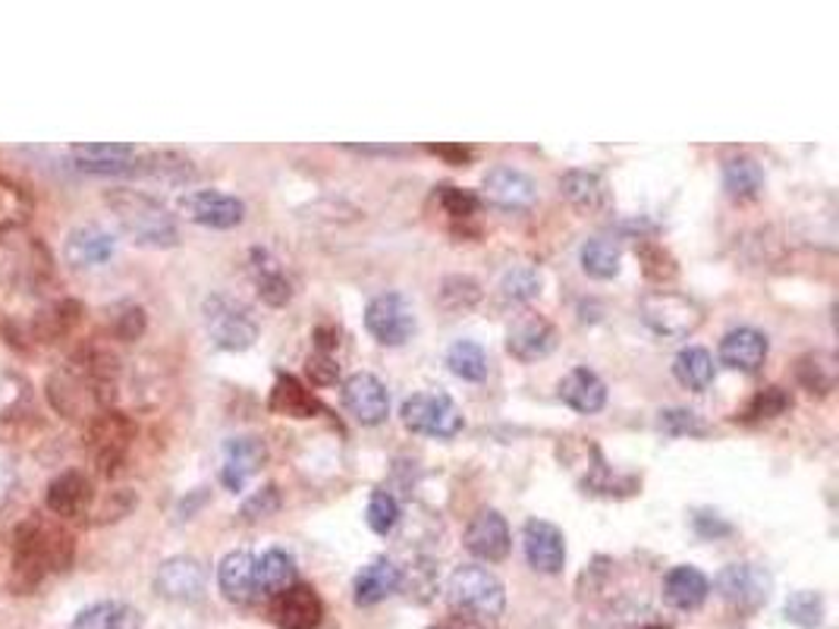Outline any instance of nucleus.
Here are the masks:
<instances>
[{
	"instance_id": "nucleus-1",
	"label": "nucleus",
	"mask_w": 839,
	"mask_h": 629,
	"mask_svg": "<svg viewBox=\"0 0 839 629\" xmlns=\"http://www.w3.org/2000/svg\"><path fill=\"white\" fill-rule=\"evenodd\" d=\"M76 560V538L60 523L44 516H29L13 532V567H10V589L29 595L39 589L51 573L70 570Z\"/></svg>"
},
{
	"instance_id": "nucleus-2",
	"label": "nucleus",
	"mask_w": 839,
	"mask_h": 629,
	"mask_svg": "<svg viewBox=\"0 0 839 629\" xmlns=\"http://www.w3.org/2000/svg\"><path fill=\"white\" fill-rule=\"evenodd\" d=\"M104 202L111 215L117 217L123 234L130 236L136 246L145 249H174L179 243V227L176 217L157 202L138 189H107Z\"/></svg>"
},
{
	"instance_id": "nucleus-3",
	"label": "nucleus",
	"mask_w": 839,
	"mask_h": 629,
	"mask_svg": "<svg viewBox=\"0 0 839 629\" xmlns=\"http://www.w3.org/2000/svg\"><path fill=\"white\" fill-rule=\"evenodd\" d=\"M133 441H136V422L120 410H101L85 425V451L101 478H114L126 470Z\"/></svg>"
},
{
	"instance_id": "nucleus-4",
	"label": "nucleus",
	"mask_w": 839,
	"mask_h": 629,
	"mask_svg": "<svg viewBox=\"0 0 839 629\" xmlns=\"http://www.w3.org/2000/svg\"><path fill=\"white\" fill-rule=\"evenodd\" d=\"M447 598L453 610L466 613L472 620H497L507 608L504 582L478 564H463L449 573Z\"/></svg>"
},
{
	"instance_id": "nucleus-5",
	"label": "nucleus",
	"mask_w": 839,
	"mask_h": 629,
	"mask_svg": "<svg viewBox=\"0 0 839 629\" xmlns=\"http://www.w3.org/2000/svg\"><path fill=\"white\" fill-rule=\"evenodd\" d=\"M639 314H642L644 328H651L657 337L666 340H685L692 337L704 321V309L685 293H673V290H654L639 302Z\"/></svg>"
},
{
	"instance_id": "nucleus-6",
	"label": "nucleus",
	"mask_w": 839,
	"mask_h": 629,
	"mask_svg": "<svg viewBox=\"0 0 839 629\" xmlns=\"http://www.w3.org/2000/svg\"><path fill=\"white\" fill-rule=\"evenodd\" d=\"M403 425L412 434H425V437H437V441H453L456 434L463 432V413L453 403V396L441 391L412 393L403 400Z\"/></svg>"
},
{
	"instance_id": "nucleus-7",
	"label": "nucleus",
	"mask_w": 839,
	"mask_h": 629,
	"mask_svg": "<svg viewBox=\"0 0 839 629\" xmlns=\"http://www.w3.org/2000/svg\"><path fill=\"white\" fill-rule=\"evenodd\" d=\"M205 324L217 350H227V353L249 350L258 340V321L252 312L227 296H211L205 302Z\"/></svg>"
},
{
	"instance_id": "nucleus-8",
	"label": "nucleus",
	"mask_w": 839,
	"mask_h": 629,
	"mask_svg": "<svg viewBox=\"0 0 839 629\" xmlns=\"http://www.w3.org/2000/svg\"><path fill=\"white\" fill-rule=\"evenodd\" d=\"M714 589L723 601L739 613H755L758 608L767 605L774 579L770 573L758 567V564H729L717 573Z\"/></svg>"
},
{
	"instance_id": "nucleus-9",
	"label": "nucleus",
	"mask_w": 839,
	"mask_h": 629,
	"mask_svg": "<svg viewBox=\"0 0 839 629\" xmlns=\"http://www.w3.org/2000/svg\"><path fill=\"white\" fill-rule=\"evenodd\" d=\"M365 328L381 347H403L406 340H412L418 321H415V309L406 296L381 293L374 296L365 309Z\"/></svg>"
},
{
	"instance_id": "nucleus-10",
	"label": "nucleus",
	"mask_w": 839,
	"mask_h": 629,
	"mask_svg": "<svg viewBox=\"0 0 839 629\" xmlns=\"http://www.w3.org/2000/svg\"><path fill=\"white\" fill-rule=\"evenodd\" d=\"M179 212L189 217L198 227L211 230H234L246 220V202L217 189H196L179 198Z\"/></svg>"
},
{
	"instance_id": "nucleus-11",
	"label": "nucleus",
	"mask_w": 839,
	"mask_h": 629,
	"mask_svg": "<svg viewBox=\"0 0 839 629\" xmlns=\"http://www.w3.org/2000/svg\"><path fill=\"white\" fill-rule=\"evenodd\" d=\"M481 198L490 208H500V212H528L538 202V183L522 171L500 164L485 174Z\"/></svg>"
},
{
	"instance_id": "nucleus-12",
	"label": "nucleus",
	"mask_w": 839,
	"mask_h": 629,
	"mask_svg": "<svg viewBox=\"0 0 839 629\" xmlns=\"http://www.w3.org/2000/svg\"><path fill=\"white\" fill-rule=\"evenodd\" d=\"M343 406L359 425H381L391 415V393L381 378L355 372L343 381Z\"/></svg>"
},
{
	"instance_id": "nucleus-13",
	"label": "nucleus",
	"mask_w": 839,
	"mask_h": 629,
	"mask_svg": "<svg viewBox=\"0 0 839 629\" xmlns=\"http://www.w3.org/2000/svg\"><path fill=\"white\" fill-rule=\"evenodd\" d=\"M70 155L79 171L95 177H133L136 174V148L126 142H82Z\"/></svg>"
},
{
	"instance_id": "nucleus-14",
	"label": "nucleus",
	"mask_w": 839,
	"mask_h": 629,
	"mask_svg": "<svg viewBox=\"0 0 839 629\" xmlns=\"http://www.w3.org/2000/svg\"><path fill=\"white\" fill-rule=\"evenodd\" d=\"M522 548H526L528 567L547 576L560 573L567 564V538L547 519H528L522 529Z\"/></svg>"
},
{
	"instance_id": "nucleus-15",
	"label": "nucleus",
	"mask_w": 839,
	"mask_h": 629,
	"mask_svg": "<svg viewBox=\"0 0 839 629\" xmlns=\"http://www.w3.org/2000/svg\"><path fill=\"white\" fill-rule=\"evenodd\" d=\"M205 567L198 564L196 557H170L160 564V570L155 576L157 595H164L167 601H183L193 605L205 598Z\"/></svg>"
},
{
	"instance_id": "nucleus-16",
	"label": "nucleus",
	"mask_w": 839,
	"mask_h": 629,
	"mask_svg": "<svg viewBox=\"0 0 839 629\" xmlns=\"http://www.w3.org/2000/svg\"><path fill=\"white\" fill-rule=\"evenodd\" d=\"M557 350V328L541 314H522L507 331V353L519 362H538Z\"/></svg>"
},
{
	"instance_id": "nucleus-17",
	"label": "nucleus",
	"mask_w": 839,
	"mask_h": 629,
	"mask_svg": "<svg viewBox=\"0 0 839 629\" xmlns=\"http://www.w3.org/2000/svg\"><path fill=\"white\" fill-rule=\"evenodd\" d=\"M92 504H95V488H92V482L76 470L60 472L58 478L48 485V492H44V507L51 511V516H58V519L89 516Z\"/></svg>"
},
{
	"instance_id": "nucleus-18",
	"label": "nucleus",
	"mask_w": 839,
	"mask_h": 629,
	"mask_svg": "<svg viewBox=\"0 0 839 629\" xmlns=\"http://www.w3.org/2000/svg\"><path fill=\"white\" fill-rule=\"evenodd\" d=\"M268 460V447L258 437H230L224 444V466H220V482L227 492H242L246 482L252 478L255 472L265 466Z\"/></svg>"
},
{
	"instance_id": "nucleus-19",
	"label": "nucleus",
	"mask_w": 839,
	"mask_h": 629,
	"mask_svg": "<svg viewBox=\"0 0 839 629\" xmlns=\"http://www.w3.org/2000/svg\"><path fill=\"white\" fill-rule=\"evenodd\" d=\"M271 617L277 629H318L324 617V605L312 586H290L283 595H277L271 605Z\"/></svg>"
},
{
	"instance_id": "nucleus-20",
	"label": "nucleus",
	"mask_w": 839,
	"mask_h": 629,
	"mask_svg": "<svg viewBox=\"0 0 839 629\" xmlns=\"http://www.w3.org/2000/svg\"><path fill=\"white\" fill-rule=\"evenodd\" d=\"M466 548L472 557L500 564L509 554V526L497 511H478L466 529Z\"/></svg>"
},
{
	"instance_id": "nucleus-21",
	"label": "nucleus",
	"mask_w": 839,
	"mask_h": 629,
	"mask_svg": "<svg viewBox=\"0 0 839 629\" xmlns=\"http://www.w3.org/2000/svg\"><path fill=\"white\" fill-rule=\"evenodd\" d=\"M770 343L762 331L755 328H736L721 340V362L733 372L755 374L762 372V365L767 362Z\"/></svg>"
},
{
	"instance_id": "nucleus-22",
	"label": "nucleus",
	"mask_w": 839,
	"mask_h": 629,
	"mask_svg": "<svg viewBox=\"0 0 839 629\" xmlns=\"http://www.w3.org/2000/svg\"><path fill=\"white\" fill-rule=\"evenodd\" d=\"M400 586H403V570L391 557H374L369 567H362V573L355 576L352 598L359 608H371V605H381L384 598H391Z\"/></svg>"
},
{
	"instance_id": "nucleus-23",
	"label": "nucleus",
	"mask_w": 839,
	"mask_h": 629,
	"mask_svg": "<svg viewBox=\"0 0 839 629\" xmlns=\"http://www.w3.org/2000/svg\"><path fill=\"white\" fill-rule=\"evenodd\" d=\"M557 396L567 403L569 410H576V413L582 415H594L607 406V384L598 374L591 372V369L582 365V369H572V372L560 381Z\"/></svg>"
},
{
	"instance_id": "nucleus-24",
	"label": "nucleus",
	"mask_w": 839,
	"mask_h": 629,
	"mask_svg": "<svg viewBox=\"0 0 839 629\" xmlns=\"http://www.w3.org/2000/svg\"><path fill=\"white\" fill-rule=\"evenodd\" d=\"M217 586L227 601L234 605H252L255 595V557L249 550H230L217 567Z\"/></svg>"
},
{
	"instance_id": "nucleus-25",
	"label": "nucleus",
	"mask_w": 839,
	"mask_h": 629,
	"mask_svg": "<svg viewBox=\"0 0 839 629\" xmlns=\"http://www.w3.org/2000/svg\"><path fill=\"white\" fill-rule=\"evenodd\" d=\"M82 318H85V306L79 299H70V296L58 299L32 318V337L39 343H60L63 337L76 331Z\"/></svg>"
},
{
	"instance_id": "nucleus-26",
	"label": "nucleus",
	"mask_w": 839,
	"mask_h": 629,
	"mask_svg": "<svg viewBox=\"0 0 839 629\" xmlns=\"http://www.w3.org/2000/svg\"><path fill=\"white\" fill-rule=\"evenodd\" d=\"M133 177H148L164 183V186H189L198 179L196 161H189L179 152H152V155L136 157V174Z\"/></svg>"
},
{
	"instance_id": "nucleus-27",
	"label": "nucleus",
	"mask_w": 839,
	"mask_h": 629,
	"mask_svg": "<svg viewBox=\"0 0 839 629\" xmlns=\"http://www.w3.org/2000/svg\"><path fill=\"white\" fill-rule=\"evenodd\" d=\"M252 280L258 296L273 309H280L293 299V280L287 277L280 261L268 249H252Z\"/></svg>"
},
{
	"instance_id": "nucleus-28",
	"label": "nucleus",
	"mask_w": 839,
	"mask_h": 629,
	"mask_svg": "<svg viewBox=\"0 0 839 629\" xmlns=\"http://www.w3.org/2000/svg\"><path fill=\"white\" fill-rule=\"evenodd\" d=\"M711 595V579L698 567H673L664 579V598L670 608L698 610Z\"/></svg>"
},
{
	"instance_id": "nucleus-29",
	"label": "nucleus",
	"mask_w": 839,
	"mask_h": 629,
	"mask_svg": "<svg viewBox=\"0 0 839 629\" xmlns=\"http://www.w3.org/2000/svg\"><path fill=\"white\" fill-rule=\"evenodd\" d=\"M114 236L101 227H76L66 236V261L73 268H99L114 256Z\"/></svg>"
},
{
	"instance_id": "nucleus-30",
	"label": "nucleus",
	"mask_w": 839,
	"mask_h": 629,
	"mask_svg": "<svg viewBox=\"0 0 839 629\" xmlns=\"http://www.w3.org/2000/svg\"><path fill=\"white\" fill-rule=\"evenodd\" d=\"M296 576L299 570H296L293 554H287V550L271 548L261 554V560H255V589L268 598H277L290 586H296Z\"/></svg>"
},
{
	"instance_id": "nucleus-31",
	"label": "nucleus",
	"mask_w": 839,
	"mask_h": 629,
	"mask_svg": "<svg viewBox=\"0 0 839 629\" xmlns=\"http://www.w3.org/2000/svg\"><path fill=\"white\" fill-rule=\"evenodd\" d=\"M560 193L569 198L572 208H579L586 215L601 212V208H607V202H610L604 177L594 174V171H567L560 177Z\"/></svg>"
},
{
	"instance_id": "nucleus-32",
	"label": "nucleus",
	"mask_w": 839,
	"mask_h": 629,
	"mask_svg": "<svg viewBox=\"0 0 839 629\" xmlns=\"http://www.w3.org/2000/svg\"><path fill=\"white\" fill-rule=\"evenodd\" d=\"M723 189L726 196L736 202H752L762 196L764 189V171L755 157L736 155L723 164Z\"/></svg>"
},
{
	"instance_id": "nucleus-33",
	"label": "nucleus",
	"mask_w": 839,
	"mask_h": 629,
	"mask_svg": "<svg viewBox=\"0 0 839 629\" xmlns=\"http://www.w3.org/2000/svg\"><path fill=\"white\" fill-rule=\"evenodd\" d=\"M268 406H271V413L290 415V419H312L321 410L312 391H305V384L299 378H293V374H280L277 378Z\"/></svg>"
},
{
	"instance_id": "nucleus-34",
	"label": "nucleus",
	"mask_w": 839,
	"mask_h": 629,
	"mask_svg": "<svg viewBox=\"0 0 839 629\" xmlns=\"http://www.w3.org/2000/svg\"><path fill=\"white\" fill-rule=\"evenodd\" d=\"M70 629H142V613L123 601H99L92 608L79 610Z\"/></svg>"
},
{
	"instance_id": "nucleus-35",
	"label": "nucleus",
	"mask_w": 839,
	"mask_h": 629,
	"mask_svg": "<svg viewBox=\"0 0 839 629\" xmlns=\"http://www.w3.org/2000/svg\"><path fill=\"white\" fill-rule=\"evenodd\" d=\"M32 212H35L32 193L22 186L20 179L0 174V234H10V230L25 227Z\"/></svg>"
},
{
	"instance_id": "nucleus-36",
	"label": "nucleus",
	"mask_w": 839,
	"mask_h": 629,
	"mask_svg": "<svg viewBox=\"0 0 839 629\" xmlns=\"http://www.w3.org/2000/svg\"><path fill=\"white\" fill-rule=\"evenodd\" d=\"M673 374H676V381L683 384L685 391L704 393L714 384L717 365H714V355L702 350V347H685L683 353L673 359Z\"/></svg>"
},
{
	"instance_id": "nucleus-37",
	"label": "nucleus",
	"mask_w": 839,
	"mask_h": 629,
	"mask_svg": "<svg viewBox=\"0 0 839 629\" xmlns=\"http://www.w3.org/2000/svg\"><path fill=\"white\" fill-rule=\"evenodd\" d=\"M447 369L463 381H485L488 378V353L478 340H456L447 350Z\"/></svg>"
},
{
	"instance_id": "nucleus-38",
	"label": "nucleus",
	"mask_w": 839,
	"mask_h": 629,
	"mask_svg": "<svg viewBox=\"0 0 839 629\" xmlns=\"http://www.w3.org/2000/svg\"><path fill=\"white\" fill-rule=\"evenodd\" d=\"M582 271L594 280H610V277L620 275V246L613 239H604V236H594L582 246Z\"/></svg>"
},
{
	"instance_id": "nucleus-39",
	"label": "nucleus",
	"mask_w": 839,
	"mask_h": 629,
	"mask_svg": "<svg viewBox=\"0 0 839 629\" xmlns=\"http://www.w3.org/2000/svg\"><path fill=\"white\" fill-rule=\"evenodd\" d=\"M107 328H111V334L117 337L120 343H136L138 337L145 334V328H148V314L136 302H120L107 314Z\"/></svg>"
},
{
	"instance_id": "nucleus-40",
	"label": "nucleus",
	"mask_w": 839,
	"mask_h": 629,
	"mask_svg": "<svg viewBox=\"0 0 839 629\" xmlns=\"http://www.w3.org/2000/svg\"><path fill=\"white\" fill-rule=\"evenodd\" d=\"M635 252H639V261H642V271L648 280H654V283H666V280H673V277L680 275L676 258L670 256L661 243L642 239V243L635 246Z\"/></svg>"
},
{
	"instance_id": "nucleus-41",
	"label": "nucleus",
	"mask_w": 839,
	"mask_h": 629,
	"mask_svg": "<svg viewBox=\"0 0 839 629\" xmlns=\"http://www.w3.org/2000/svg\"><path fill=\"white\" fill-rule=\"evenodd\" d=\"M481 299V283L469 275H449L441 283V302L449 312H466Z\"/></svg>"
},
{
	"instance_id": "nucleus-42",
	"label": "nucleus",
	"mask_w": 839,
	"mask_h": 629,
	"mask_svg": "<svg viewBox=\"0 0 839 629\" xmlns=\"http://www.w3.org/2000/svg\"><path fill=\"white\" fill-rule=\"evenodd\" d=\"M657 429L666 437H707L711 434V425L704 422L702 415L683 410V406H673V410H664L657 415Z\"/></svg>"
},
{
	"instance_id": "nucleus-43",
	"label": "nucleus",
	"mask_w": 839,
	"mask_h": 629,
	"mask_svg": "<svg viewBox=\"0 0 839 629\" xmlns=\"http://www.w3.org/2000/svg\"><path fill=\"white\" fill-rule=\"evenodd\" d=\"M138 497L136 492H130V488H117V492H107L101 497L99 504H92V526H111V523H120L123 516H130V513L136 511Z\"/></svg>"
},
{
	"instance_id": "nucleus-44",
	"label": "nucleus",
	"mask_w": 839,
	"mask_h": 629,
	"mask_svg": "<svg viewBox=\"0 0 839 629\" xmlns=\"http://www.w3.org/2000/svg\"><path fill=\"white\" fill-rule=\"evenodd\" d=\"M538 293H541V275L535 268H528V265L512 268L500 280V296L507 302H531Z\"/></svg>"
},
{
	"instance_id": "nucleus-45",
	"label": "nucleus",
	"mask_w": 839,
	"mask_h": 629,
	"mask_svg": "<svg viewBox=\"0 0 839 629\" xmlns=\"http://www.w3.org/2000/svg\"><path fill=\"white\" fill-rule=\"evenodd\" d=\"M786 620L805 629H818L824 623V598L818 591H796L786 601Z\"/></svg>"
},
{
	"instance_id": "nucleus-46",
	"label": "nucleus",
	"mask_w": 839,
	"mask_h": 629,
	"mask_svg": "<svg viewBox=\"0 0 839 629\" xmlns=\"http://www.w3.org/2000/svg\"><path fill=\"white\" fill-rule=\"evenodd\" d=\"M793 406V396L783 391V388H764L752 396V403L745 406L742 419L745 422H762V419H777L786 410Z\"/></svg>"
},
{
	"instance_id": "nucleus-47",
	"label": "nucleus",
	"mask_w": 839,
	"mask_h": 629,
	"mask_svg": "<svg viewBox=\"0 0 839 629\" xmlns=\"http://www.w3.org/2000/svg\"><path fill=\"white\" fill-rule=\"evenodd\" d=\"M371 532L377 535H391L400 523V501L391 492H374L369 497V511H365Z\"/></svg>"
},
{
	"instance_id": "nucleus-48",
	"label": "nucleus",
	"mask_w": 839,
	"mask_h": 629,
	"mask_svg": "<svg viewBox=\"0 0 839 629\" xmlns=\"http://www.w3.org/2000/svg\"><path fill=\"white\" fill-rule=\"evenodd\" d=\"M283 497H280V488L277 485H265L261 492H255L242 507H239V516L242 523H258V519H268L273 513L280 511Z\"/></svg>"
},
{
	"instance_id": "nucleus-49",
	"label": "nucleus",
	"mask_w": 839,
	"mask_h": 629,
	"mask_svg": "<svg viewBox=\"0 0 839 629\" xmlns=\"http://www.w3.org/2000/svg\"><path fill=\"white\" fill-rule=\"evenodd\" d=\"M437 202L444 205V212H447L449 217H472L475 212H478V205H481V198L475 196V193H469V189H459V186H441L437 189Z\"/></svg>"
},
{
	"instance_id": "nucleus-50",
	"label": "nucleus",
	"mask_w": 839,
	"mask_h": 629,
	"mask_svg": "<svg viewBox=\"0 0 839 629\" xmlns=\"http://www.w3.org/2000/svg\"><path fill=\"white\" fill-rule=\"evenodd\" d=\"M799 381L811 393L833 391V372H830V365H820V355H805V359H801Z\"/></svg>"
},
{
	"instance_id": "nucleus-51",
	"label": "nucleus",
	"mask_w": 839,
	"mask_h": 629,
	"mask_svg": "<svg viewBox=\"0 0 839 629\" xmlns=\"http://www.w3.org/2000/svg\"><path fill=\"white\" fill-rule=\"evenodd\" d=\"M692 526H695V532H698L702 538H707V542H717L723 535H733V526H729L723 516H717V513L698 511L692 516Z\"/></svg>"
},
{
	"instance_id": "nucleus-52",
	"label": "nucleus",
	"mask_w": 839,
	"mask_h": 629,
	"mask_svg": "<svg viewBox=\"0 0 839 629\" xmlns=\"http://www.w3.org/2000/svg\"><path fill=\"white\" fill-rule=\"evenodd\" d=\"M309 374H312L314 384H333L340 374V365L333 362L331 353H312L309 355Z\"/></svg>"
},
{
	"instance_id": "nucleus-53",
	"label": "nucleus",
	"mask_w": 839,
	"mask_h": 629,
	"mask_svg": "<svg viewBox=\"0 0 839 629\" xmlns=\"http://www.w3.org/2000/svg\"><path fill=\"white\" fill-rule=\"evenodd\" d=\"M428 152L431 155L444 157V161L453 164V167H469V161H472L469 145H428Z\"/></svg>"
},
{
	"instance_id": "nucleus-54",
	"label": "nucleus",
	"mask_w": 839,
	"mask_h": 629,
	"mask_svg": "<svg viewBox=\"0 0 839 629\" xmlns=\"http://www.w3.org/2000/svg\"><path fill=\"white\" fill-rule=\"evenodd\" d=\"M352 155H369V157H391V155H406L403 145H343Z\"/></svg>"
},
{
	"instance_id": "nucleus-55",
	"label": "nucleus",
	"mask_w": 839,
	"mask_h": 629,
	"mask_svg": "<svg viewBox=\"0 0 839 629\" xmlns=\"http://www.w3.org/2000/svg\"><path fill=\"white\" fill-rule=\"evenodd\" d=\"M205 501H208V488H198L189 501H183V504H179V519H189V516L196 513V507H201Z\"/></svg>"
},
{
	"instance_id": "nucleus-56",
	"label": "nucleus",
	"mask_w": 839,
	"mask_h": 629,
	"mask_svg": "<svg viewBox=\"0 0 839 629\" xmlns=\"http://www.w3.org/2000/svg\"><path fill=\"white\" fill-rule=\"evenodd\" d=\"M644 629H670V627H666V623L664 627H661V623H654V627H644Z\"/></svg>"
}]
</instances>
